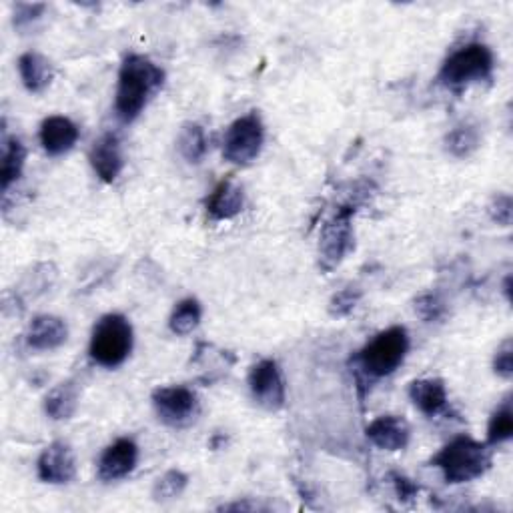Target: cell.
Segmentation results:
<instances>
[{
    "instance_id": "cell-1",
    "label": "cell",
    "mask_w": 513,
    "mask_h": 513,
    "mask_svg": "<svg viewBox=\"0 0 513 513\" xmlns=\"http://www.w3.org/2000/svg\"><path fill=\"white\" fill-rule=\"evenodd\" d=\"M165 71L145 55H129L119 71L115 113L125 125L137 121L149 101L163 89Z\"/></svg>"
},
{
    "instance_id": "cell-2",
    "label": "cell",
    "mask_w": 513,
    "mask_h": 513,
    "mask_svg": "<svg viewBox=\"0 0 513 513\" xmlns=\"http://www.w3.org/2000/svg\"><path fill=\"white\" fill-rule=\"evenodd\" d=\"M409 353V333L401 325H393L377 333L363 349L351 359V371L355 375L359 395L363 397L369 383L395 373Z\"/></svg>"
},
{
    "instance_id": "cell-3",
    "label": "cell",
    "mask_w": 513,
    "mask_h": 513,
    "mask_svg": "<svg viewBox=\"0 0 513 513\" xmlns=\"http://www.w3.org/2000/svg\"><path fill=\"white\" fill-rule=\"evenodd\" d=\"M495 71L493 51L483 43H467L455 49L441 65L437 83L447 91L461 93L471 85L489 83Z\"/></svg>"
},
{
    "instance_id": "cell-4",
    "label": "cell",
    "mask_w": 513,
    "mask_h": 513,
    "mask_svg": "<svg viewBox=\"0 0 513 513\" xmlns=\"http://www.w3.org/2000/svg\"><path fill=\"white\" fill-rule=\"evenodd\" d=\"M431 465L443 473L447 483H467L487 473L491 467V451L485 443L469 435H459L431 457Z\"/></svg>"
},
{
    "instance_id": "cell-5",
    "label": "cell",
    "mask_w": 513,
    "mask_h": 513,
    "mask_svg": "<svg viewBox=\"0 0 513 513\" xmlns=\"http://www.w3.org/2000/svg\"><path fill=\"white\" fill-rule=\"evenodd\" d=\"M133 325L121 313L103 315L91 335L89 355L91 359L107 369L123 365L133 351Z\"/></svg>"
},
{
    "instance_id": "cell-6",
    "label": "cell",
    "mask_w": 513,
    "mask_h": 513,
    "mask_svg": "<svg viewBox=\"0 0 513 513\" xmlns=\"http://www.w3.org/2000/svg\"><path fill=\"white\" fill-rule=\"evenodd\" d=\"M357 213L355 203L341 205L333 217L323 225L319 239V265L323 271H333L353 251V217Z\"/></svg>"
},
{
    "instance_id": "cell-7",
    "label": "cell",
    "mask_w": 513,
    "mask_h": 513,
    "mask_svg": "<svg viewBox=\"0 0 513 513\" xmlns=\"http://www.w3.org/2000/svg\"><path fill=\"white\" fill-rule=\"evenodd\" d=\"M265 143V127L257 111L239 117L229 125L223 137V157L225 161L247 167L261 155Z\"/></svg>"
},
{
    "instance_id": "cell-8",
    "label": "cell",
    "mask_w": 513,
    "mask_h": 513,
    "mask_svg": "<svg viewBox=\"0 0 513 513\" xmlns=\"http://www.w3.org/2000/svg\"><path fill=\"white\" fill-rule=\"evenodd\" d=\"M153 407L159 415V419L169 427H187L191 425L199 411V397L197 393L187 385H167L153 391Z\"/></svg>"
},
{
    "instance_id": "cell-9",
    "label": "cell",
    "mask_w": 513,
    "mask_h": 513,
    "mask_svg": "<svg viewBox=\"0 0 513 513\" xmlns=\"http://www.w3.org/2000/svg\"><path fill=\"white\" fill-rule=\"evenodd\" d=\"M249 389L257 405L267 411H279L285 405V379L275 359H261L249 371Z\"/></svg>"
},
{
    "instance_id": "cell-10",
    "label": "cell",
    "mask_w": 513,
    "mask_h": 513,
    "mask_svg": "<svg viewBox=\"0 0 513 513\" xmlns=\"http://www.w3.org/2000/svg\"><path fill=\"white\" fill-rule=\"evenodd\" d=\"M39 479L53 485L71 483L77 475V459L73 447L65 441H53L43 449L37 461Z\"/></svg>"
},
{
    "instance_id": "cell-11",
    "label": "cell",
    "mask_w": 513,
    "mask_h": 513,
    "mask_svg": "<svg viewBox=\"0 0 513 513\" xmlns=\"http://www.w3.org/2000/svg\"><path fill=\"white\" fill-rule=\"evenodd\" d=\"M139 461V445L129 439L121 437L113 441L99 457V477L103 481H117L133 473Z\"/></svg>"
},
{
    "instance_id": "cell-12",
    "label": "cell",
    "mask_w": 513,
    "mask_h": 513,
    "mask_svg": "<svg viewBox=\"0 0 513 513\" xmlns=\"http://www.w3.org/2000/svg\"><path fill=\"white\" fill-rule=\"evenodd\" d=\"M89 161L93 171L103 183H115L125 167L121 139L117 133H105L101 135L95 145L91 147Z\"/></svg>"
},
{
    "instance_id": "cell-13",
    "label": "cell",
    "mask_w": 513,
    "mask_h": 513,
    "mask_svg": "<svg viewBox=\"0 0 513 513\" xmlns=\"http://www.w3.org/2000/svg\"><path fill=\"white\" fill-rule=\"evenodd\" d=\"M365 435L383 451H401L411 441V427L399 415H381L367 425Z\"/></svg>"
},
{
    "instance_id": "cell-14",
    "label": "cell",
    "mask_w": 513,
    "mask_h": 513,
    "mask_svg": "<svg viewBox=\"0 0 513 513\" xmlns=\"http://www.w3.org/2000/svg\"><path fill=\"white\" fill-rule=\"evenodd\" d=\"M79 137H81L79 127L69 117H63V115H53L45 119L39 131L41 145L45 153L51 157H61L69 153L77 145Z\"/></svg>"
},
{
    "instance_id": "cell-15",
    "label": "cell",
    "mask_w": 513,
    "mask_h": 513,
    "mask_svg": "<svg viewBox=\"0 0 513 513\" xmlns=\"http://www.w3.org/2000/svg\"><path fill=\"white\" fill-rule=\"evenodd\" d=\"M407 395L411 403L427 417H437L445 413L449 405L445 381L439 377H425V379L411 381Z\"/></svg>"
},
{
    "instance_id": "cell-16",
    "label": "cell",
    "mask_w": 513,
    "mask_h": 513,
    "mask_svg": "<svg viewBox=\"0 0 513 513\" xmlns=\"http://www.w3.org/2000/svg\"><path fill=\"white\" fill-rule=\"evenodd\" d=\"M27 345L35 351H55L69 339V325L57 315H39L27 331Z\"/></svg>"
},
{
    "instance_id": "cell-17",
    "label": "cell",
    "mask_w": 513,
    "mask_h": 513,
    "mask_svg": "<svg viewBox=\"0 0 513 513\" xmlns=\"http://www.w3.org/2000/svg\"><path fill=\"white\" fill-rule=\"evenodd\" d=\"M245 207L243 187L233 179L221 181L207 199V215L211 221H231L241 215Z\"/></svg>"
},
{
    "instance_id": "cell-18",
    "label": "cell",
    "mask_w": 513,
    "mask_h": 513,
    "mask_svg": "<svg viewBox=\"0 0 513 513\" xmlns=\"http://www.w3.org/2000/svg\"><path fill=\"white\" fill-rule=\"evenodd\" d=\"M19 75L29 93H43L51 87L55 71L45 55L29 51L19 57Z\"/></svg>"
},
{
    "instance_id": "cell-19",
    "label": "cell",
    "mask_w": 513,
    "mask_h": 513,
    "mask_svg": "<svg viewBox=\"0 0 513 513\" xmlns=\"http://www.w3.org/2000/svg\"><path fill=\"white\" fill-rule=\"evenodd\" d=\"M27 161V149L19 137L5 135L3 139V159H0V187L7 195L9 189L21 179Z\"/></svg>"
},
{
    "instance_id": "cell-20",
    "label": "cell",
    "mask_w": 513,
    "mask_h": 513,
    "mask_svg": "<svg viewBox=\"0 0 513 513\" xmlns=\"http://www.w3.org/2000/svg\"><path fill=\"white\" fill-rule=\"evenodd\" d=\"M79 399V385L73 379H67L53 387L45 397V413L55 421H67L77 413Z\"/></svg>"
},
{
    "instance_id": "cell-21",
    "label": "cell",
    "mask_w": 513,
    "mask_h": 513,
    "mask_svg": "<svg viewBox=\"0 0 513 513\" xmlns=\"http://www.w3.org/2000/svg\"><path fill=\"white\" fill-rule=\"evenodd\" d=\"M445 151L455 157V159H467L471 157L479 145H481V135L479 129L471 123H461L457 127H453L445 139H443Z\"/></svg>"
},
{
    "instance_id": "cell-22",
    "label": "cell",
    "mask_w": 513,
    "mask_h": 513,
    "mask_svg": "<svg viewBox=\"0 0 513 513\" xmlns=\"http://www.w3.org/2000/svg\"><path fill=\"white\" fill-rule=\"evenodd\" d=\"M179 155L189 165H199L207 155V137L199 123H185L177 137Z\"/></svg>"
},
{
    "instance_id": "cell-23",
    "label": "cell",
    "mask_w": 513,
    "mask_h": 513,
    "mask_svg": "<svg viewBox=\"0 0 513 513\" xmlns=\"http://www.w3.org/2000/svg\"><path fill=\"white\" fill-rule=\"evenodd\" d=\"M201 317H203L201 303L193 297H187V299L179 301L177 307L173 309V313L169 317V329L181 337L189 335L199 327Z\"/></svg>"
},
{
    "instance_id": "cell-24",
    "label": "cell",
    "mask_w": 513,
    "mask_h": 513,
    "mask_svg": "<svg viewBox=\"0 0 513 513\" xmlns=\"http://www.w3.org/2000/svg\"><path fill=\"white\" fill-rule=\"evenodd\" d=\"M513 437V407L507 397L489 417L487 423V443L501 445Z\"/></svg>"
},
{
    "instance_id": "cell-25",
    "label": "cell",
    "mask_w": 513,
    "mask_h": 513,
    "mask_svg": "<svg viewBox=\"0 0 513 513\" xmlns=\"http://www.w3.org/2000/svg\"><path fill=\"white\" fill-rule=\"evenodd\" d=\"M413 309L423 323H441L449 313L447 301L437 291H425L415 297Z\"/></svg>"
},
{
    "instance_id": "cell-26",
    "label": "cell",
    "mask_w": 513,
    "mask_h": 513,
    "mask_svg": "<svg viewBox=\"0 0 513 513\" xmlns=\"http://www.w3.org/2000/svg\"><path fill=\"white\" fill-rule=\"evenodd\" d=\"M189 485V477L187 473H183L181 469H169L165 471L153 485V499L159 503L165 501H173L179 495H183V491Z\"/></svg>"
},
{
    "instance_id": "cell-27",
    "label": "cell",
    "mask_w": 513,
    "mask_h": 513,
    "mask_svg": "<svg viewBox=\"0 0 513 513\" xmlns=\"http://www.w3.org/2000/svg\"><path fill=\"white\" fill-rule=\"evenodd\" d=\"M363 293L359 287L355 285H347L343 289H339L331 301H329V315L335 317V319H341V317H347L355 311V307L359 305Z\"/></svg>"
},
{
    "instance_id": "cell-28",
    "label": "cell",
    "mask_w": 513,
    "mask_h": 513,
    "mask_svg": "<svg viewBox=\"0 0 513 513\" xmlns=\"http://www.w3.org/2000/svg\"><path fill=\"white\" fill-rule=\"evenodd\" d=\"M55 281H57V267L53 263H41L33 269L31 275H27L25 287L31 289L33 295H37L51 289Z\"/></svg>"
},
{
    "instance_id": "cell-29",
    "label": "cell",
    "mask_w": 513,
    "mask_h": 513,
    "mask_svg": "<svg viewBox=\"0 0 513 513\" xmlns=\"http://www.w3.org/2000/svg\"><path fill=\"white\" fill-rule=\"evenodd\" d=\"M387 479L391 481L397 499L403 501V503L413 501V499L419 495V491H421V487L417 485V481H413L411 477H407V475L401 473V471H389V473H387Z\"/></svg>"
},
{
    "instance_id": "cell-30",
    "label": "cell",
    "mask_w": 513,
    "mask_h": 513,
    "mask_svg": "<svg viewBox=\"0 0 513 513\" xmlns=\"http://www.w3.org/2000/svg\"><path fill=\"white\" fill-rule=\"evenodd\" d=\"M45 11H47V5H41V3H35V5H31V3H19V5L15 7V15H13V25H15V29L23 31V29L31 27L33 23H37V21L43 17Z\"/></svg>"
},
{
    "instance_id": "cell-31",
    "label": "cell",
    "mask_w": 513,
    "mask_h": 513,
    "mask_svg": "<svg viewBox=\"0 0 513 513\" xmlns=\"http://www.w3.org/2000/svg\"><path fill=\"white\" fill-rule=\"evenodd\" d=\"M493 371L507 381L513 377V341L511 339H505L497 347L493 355Z\"/></svg>"
},
{
    "instance_id": "cell-32",
    "label": "cell",
    "mask_w": 513,
    "mask_h": 513,
    "mask_svg": "<svg viewBox=\"0 0 513 513\" xmlns=\"http://www.w3.org/2000/svg\"><path fill=\"white\" fill-rule=\"evenodd\" d=\"M511 209H513V201L509 195L501 193L495 195L487 207L489 217L493 219V223L501 225V227H509L511 225Z\"/></svg>"
},
{
    "instance_id": "cell-33",
    "label": "cell",
    "mask_w": 513,
    "mask_h": 513,
    "mask_svg": "<svg viewBox=\"0 0 513 513\" xmlns=\"http://www.w3.org/2000/svg\"><path fill=\"white\" fill-rule=\"evenodd\" d=\"M271 507L259 501H233L227 505H221L219 511H269Z\"/></svg>"
}]
</instances>
